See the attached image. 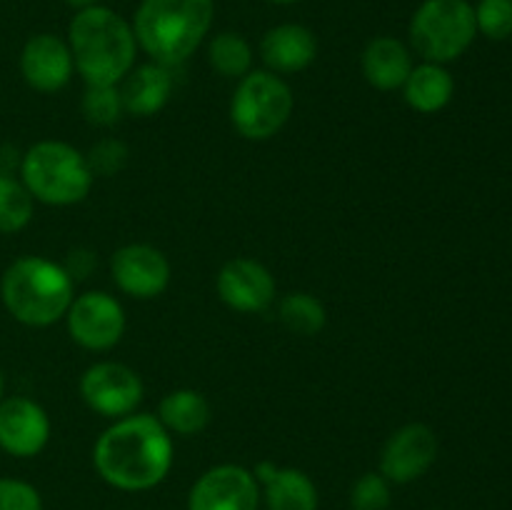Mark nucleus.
<instances>
[{
	"label": "nucleus",
	"instance_id": "obj_1",
	"mask_svg": "<svg viewBox=\"0 0 512 510\" xmlns=\"http://www.w3.org/2000/svg\"><path fill=\"white\" fill-rule=\"evenodd\" d=\"M173 438L150 413H133L103 430L93 448L100 478L125 493H143L168 478L175 458Z\"/></svg>",
	"mask_w": 512,
	"mask_h": 510
},
{
	"label": "nucleus",
	"instance_id": "obj_2",
	"mask_svg": "<svg viewBox=\"0 0 512 510\" xmlns=\"http://www.w3.org/2000/svg\"><path fill=\"white\" fill-rule=\"evenodd\" d=\"M68 48L85 85H118L135 65L133 25L105 5L78 10L68 25Z\"/></svg>",
	"mask_w": 512,
	"mask_h": 510
},
{
	"label": "nucleus",
	"instance_id": "obj_3",
	"mask_svg": "<svg viewBox=\"0 0 512 510\" xmlns=\"http://www.w3.org/2000/svg\"><path fill=\"white\" fill-rule=\"evenodd\" d=\"M213 18V0H140L130 25L153 63L173 68L200 48Z\"/></svg>",
	"mask_w": 512,
	"mask_h": 510
},
{
	"label": "nucleus",
	"instance_id": "obj_4",
	"mask_svg": "<svg viewBox=\"0 0 512 510\" xmlns=\"http://www.w3.org/2000/svg\"><path fill=\"white\" fill-rule=\"evenodd\" d=\"M0 298L18 323L48 328L68 313L75 298V278L55 260L25 255L10 263L3 273Z\"/></svg>",
	"mask_w": 512,
	"mask_h": 510
},
{
	"label": "nucleus",
	"instance_id": "obj_5",
	"mask_svg": "<svg viewBox=\"0 0 512 510\" xmlns=\"http://www.w3.org/2000/svg\"><path fill=\"white\" fill-rule=\"evenodd\" d=\"M20 178L33 200L63 208L88 198L95 175L78 148L63 140H40L23 155Z\"/></svg>",
	"mask_w": 512,
	"mask_h": 510
},
{
	"label": "nucleus",
	"instance_id": "obj_6",
	"mask_svg": "<svg viewBox=\"0 0 512 510\" xmlns=\"http://www.w3.org/2000/svg\"><path fill=\"white\" fill-rule=\"evenodd\" d=\"M410 45L425 63L458 60L478 35L468 0H423L410 18Z\"/></svg>",
	"mask_w": 512,
	"mask_h": 510
},
{
	"label": "nucleus",
	"instance_id": "obj_7",
	"mask_svg": "<svg viewBox=\"0 0 512 510\" xmlns=\"http://www.w3.org/2000/svg\"><path fill=\"white\" fill-rule=\"evenodd\" d=\"M293 108V90L278 73L250 70L238 80L230 100V120L245 140H268L283 130Z\"/></svg>",
	"mask_w": 512,
	"mask_h": 510
},
{
	"label": "nucleus",
	"instance_id": "obj_8",
	"mask_svg": "<svg viewBox=\"0 0 512 510\" xmlns=\"http://www.w3.org/2000/svg\"><path fill=\"white\" fill-rule=\"evenodd\" d=\"M143 380L133 368L113 360L95 363L80 375V395L85 405L110 420L133 415L143 403Z\"/></svg>",
	"mask_w": 512,
	"mask_h": 510
},
{
	"label": "nucleus",
	"instance_id": "obj_9",
	"mask_svg": "<svg viewBox=\"0 0 512 510\" xmlns=\"http://www.w3.org/2000/svg\"><path fill=\"white\" fill-rule=\"evenodd\" d=\"M68 333L80 348L110 350L125 333V310L113 295L103 290H88L75 295L65 313Z\"/></svg>",
	"mask_w": 512,
	"mask_h": 510
},
{
	"label": "nucleus",
	"instance_id": "obj_10",
	"mask_svg": "<svg viewBox=\"0 0 512 510\" xmlns=\"http://www.w3.org/2000/svg\"><path fill=\"white\" fill-rule=\"evenodd\" d=\"M263 490L253 470L235 463L205 470L188 493V510H258Z\"/></svg>",
	"mask_w": 512,
	"mask_h": 510
},
{
	"label": "nucleus",
	"instance_id": "obj_11",
	"mask_svg": "<svg viewBox=\"0 0 512 510\" xmlns=\"http://www.w3.org/2000/svg\"><path fill=\"white\" fill-rule=\"evenodd\" d=\"M438 458V438L425 423H408L395 430L380 453V475L388 483H413L423 478Z\"/></svg>",
	"mask_w": 512,
	"mask_h": 510
},
{
	"label": "nucleus",
	"instance_id": "obj_12",
	"mask_svg": "<svg viewBox=\"0 0 512 510\" xmlns=\"http://www.w3.org/2000/svg\"><path fill=\"white\" fill-rule=\"evenodd\" d=\"M113 283L125 295L138 300H153L170 285V263L163 250L145 243L123 245L110 258Z\"/></svg>",
	"mask_w": 512,
	"mask_h": 510
},
{
	"label": "nucleus",
	"instance_id": "obj_13",
	"mask_svg": "<svg viewBox=\"0 0 512 510\" xmlns=\"http://www.w3.org/2000/svg\"><path fill=\"white\" fill-rule=\"evenodd\" d=\"M50 440V418L25 395L0 400V448L15 458H35Z\"/></svg>",
	"mask_w": 512,
	"mask_h": 510
},
{
	"label": "nucleus",
	"instance_id": "obj_14",
	"mask_svg": "<svg viewBox=\"0 0 512 510\" xmlns=\"http://www.w3.org/2000/svg\"><path fill=\"white\" fill-rule=\"evenodd\" d=\"M215 290L238 313H263L275 300V278L258 260L233 258L220 268Z\"/></svg>",
	"mask_w": 512,
	"mask_h": 510
},
{
	"label": "nucleus",
	"instance_id": "obj_15",
	"mask_svg": "<svg viewBox=\"0 0 512 510\" xmlns=\"http://www.w3.org/2000/svg\"><path fill=\"white\" fill-rule=\"evenodd\" d=\"M73 53L68 40L53 33L33 35L20 53V73L38 93H58L73 78Z\"/></svg>",
	"mask_w": 512,
	"mask_h": 510
},
{
	"label": "nucleus",
	"instance_id": "obj_16",
	"mask_svg": "<svg viewBox=\"0 0 512 510\" xmlns=\"http://www.w3.org/2000/svg\"><path fill=\"white\" fill-rule=\"evenodd\" d=\"M318 55V38L300 23H283L270 28L260 40V58L270 73H300Z\"/></svg>",
	"mask_w": 512,
	"mask_h": 510
},
{
	"label": "nucleus",
	"instance_id": "obj_17",
	"mask_svg": "<svg viewBox=\"0 0 512 510\" xmlns=\"http://www.w3.org/2000/svg\"><path fill=\"white\" fill-rule=\"evenodd\" d=\"M170 93H173V73L168 65L145 63L125 75L120 100L128 115L150 118L168 105Z\"/></svg>",
	"mask_w": 512,
	"mask_h": 510
},
{
	"label": "nucleus",
	"instance_id": "obj_18",
	"mask_svg": "<svg viewBox=\"0 0 512 510\" xmlns=\"http://www.w3.org/2000/svg\"><path fill=\"white\" fill-rule=\"evenodd\" d=\"M360 65H363L365 80L378 90L403 88L410 70L415 68L408 45L398 38H390V35L370 40L365 45Z\"/></svg>",
	"mask_w": 512,
	"mask_h": 510
},
{
	"label": "nucleus",
	"instance_id": "obj_19",
	"mask_svg": "<svg viewBox=\"0 0 512 510\" xmlns=\"http://www.w3.org/2000/svg\"><path fill=\"white\" fill-rule=\"evenodd\" d=\"M405 103L418 113L430 115L443 110L453 100L455 80L443 65L420 63L410 70L408 80L403 85Z\"/></svg>",
	"mask_w": 512,
	"mask_h": 510
},
{
	"label": "nucleus",
	"instance_id": "obj_20",
	"mask_svg": "<svg viewBox=\"0 0 512 510\" xmlns=\"http://www.w3.org/2000/svg\"><path fill=\"white\" fill-rule=\"evenodd\" d=\"M158 420L168 433L195 435L208 428L210 403L203 393L193 388H180L165 395L158 405Z\"/></svg>",
	"mask_w": 512,
	"mask_h": 510
},
{
	"label": "nucleus",
	"instance_id": "obj_21",
	"mask_svg": "<svg viewBox=\"0 0 512 510\" xmlns=\"http://www.w3.org/2000/svg\"><path fill=\"white\" fill-rule=\"evenodd\" d=\"M260 490L268 510H318V488L298 468H278Z\"/></svg>",
	"mask_w": 512,
	"mask_h": 510
},
{
	"label": "nucleus",
	"instance_id": "obj_22",
	"mask_svg": "<svg viewBox=\"0 0 512 510\" xmlns=\"http://www.w3.org/2000/svg\"><path fill=\"white\" fill-rule=\"evenodd\" d=\"M208 60L223 78H245L253 70V48L240 33H218L208 45Z\"/></svg>",
	"mask_w": 512,
	"mask_h": 510
},
{
	"label": "nucleus",
	"instance_id": "obj_23",
	"mask_svg": "<svg viewBox=\"0 0 512 510\" xmlns=\"http://www.w3.org/2000/svg\"><path fill=\"white\" fill-rule=\"evenodd\" d=\"M278 315L285 323V328L298 335H318L325 328L323 303L310 293H290L278 303Z\"/></svg>",
	"mask_w": 512,
	"mask_h": 510
},
{
	"label": "nucleus",
	"instance_id": "obj_24",
	"mask_svg": "<svg viewBox=\"0 0 512 510\" xmlns=\"http://www.w3.org/2000/svg\"><path fill=\"white\" fill-rule=\"evenodd\" d=\"M33 195L10 175H0V233L10 235L23 230L33 218Z\"/></svg>",
	"mask_w": 512,
	"mask_h": 510
},
{
	"label": "nucleus",
	"instance_id": "obj_25",
	"mask_svg": "<svg viewBox=\"0 0 512 510\" xmlns=\"http://www.w3.org/2000/svg\"><path fill=\"white\" fill-rule=\"evenodd\" d=\"M123 100H120L118 85H88L83 93V115L90 125L108 128L115 125L123 115Z\"/></svg>",
	"mask_w": 512,
	"mask_h": 510
},
{
	"label": "nucleus",
	"instance_id": "obj_26",
	"mask_svg": "<svg viewBox=\"0 0 512 510\" xmlns=\"http://www.w3.org/2000/svg\"><path fill=\"white\" fill-rule=\"evenodd\" d=\"M478 33L490 40H505L512 35V0H478L473 5Z\"/></svg>",
	"mask_w": 512,
	"mask_h": 510
},
{
	"label": "nucleus",
	"instance_id": "obj_27",
	"mask_svg": "<svg viewBox=\"0 0 512 510\" xmlns=\"http://www.w3.org/2000/svg\"><path fill=\"white\" fill-rule=\"evenodd\" d=\"M390 483L380 473H365L355 480L350 490V508L353 510H388Z\"/></svg>",
	"mask_w": 512,
	"mask_h": 510
},
{
	"label": "nucleus",
	"instance_id": "obj_28",
	"mask_svg": "<svg viewBox=\"0 0 512 510\" xmlns=\"http://www.w3.org/2000/svg\"><path fill=\"white\" fill-rule=\"evenodd\" d=\"M0 510H43V498L25 480L0 478Z\"/></svg>",
	"mask_w": 512,
	"mask_h": 510
},
{
	"label": "nucleus",
	"instance_id": "obj_29",
	"mask_svg": "<svg viewBox=\"0 0 512 510\" xmlns=\"http://www.w3.org/2000/svg\"><path fill=\"white\" fill-rule=\"evenodd\" d=\"M125 155H128V150H125L123 143H118V140H103V143H98L90 150V170H93V175L113 173V170H120V165L125 163Z\"/></svg>",
	"mask_w": 512,
	"mask_h": 510
},
{
	"label": "nucleus",
	"instance_id": "obj_30",
	"mask_svg": "<svg viewBox=\"0 0 512 510\" xmlns=\"http://www.w3.org/2000/svg\"><path fill=\"white\" fill-rule=\"evenodd\" d=\"M68 5H73L75 10H83V8H90V5H98V0H65Z\"/></svg>",
	"mask_w": 512,
	"mask_h": 510
},
{
	"label": "nucleus",
	"instance_id": "obj_31",
	"mask_svg": "<svg viewBox=\"0 0 512 510\" xmlns=\"http://www.w3.org/2000/svg\"><path fill=\"white\" fill-rule=\"evenodd\" d=\"M268 3H275V5H293V3H300V0H268Z\"/></svg>",
	"mask_w": 512,
	"mask_h": 510
},
{
	"label": "nucleus",
	"instance_id": "obj_32",
	"mask_svg": "<svg viewBox=\"0 0 512 510\" xmlns=\"http://www.w3.org/2000/svg\"><path fill=\"white\" fill-rule=\"evenodd\" d=\"M0 400H3V370H0Z\"/></svg>",
	"mask_w": 512,
	"mask_h": 510
}]
</instances>
